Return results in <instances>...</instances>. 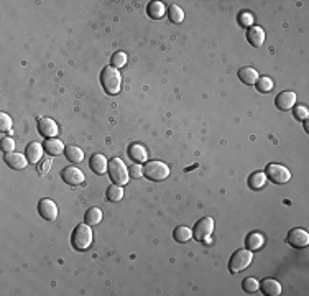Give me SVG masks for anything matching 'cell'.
<instances>
[{"instance_id": "6da1fadb", "label": "cell", "mask_w": 309, "mask_h": 296, "mask_svg": "<svg viewBox=\"0 0 309 296\" xmlns=\"http://www.w3.org/2000/svg\"><path fill=\"white\" fill-rule=\"evenodd\" d=\"M101 82L107 94H110V96L119 94L122 87V76H120L119 69H115L114 66L104 68L101 73Z\"/></svg>"}, {"instance_id": "7a4b0ae2", "label": "cell", "mask_w": 309, "mask_h": 296, "mask_svg": "<svg viewBox=\"0 0 309 296\" xmlns=\"http://www.w3.org/2000/svg\"><path fill=\"white\" fill-rule=\"evenodd\" d=\"M92 239H94L92 227L84 222V224L76 225V229L72 230L71 244L76 250H87L92 245Z\"/></svg>"}, {"instance_id": "3957f363", "label": "cell", "mask_w": 309, "mask_h": 296, "mask_svg": "<svg viewBox=\"0 0 309 296\" xmlns=\"http://www.w3.org/2000/svg\"><path fill=\"white\" fill-rule=\"evenodd\" d=\"M107 171H109V176H110V180L114 181V185L124 186L130 180L129 168L125 166V163L122 161L120 158H112V160L109 161V168H107Z\"/></svg>"}, {"instance_id": "277c9868", "label": "cell", "mask_w": 309, "mask_h": 296, "mask_svg": "<svg viewBox=\"0 0 309 296\" xmlns=\"http://www.w3.org/2000/svg\"><path fill=\"white\" fill-rule=\"evenodd\" d=\"M253 260V252L248 249H240L234 252V255L229 260V270L232 273H240L242 270L248 268Z\"/></svg>"}, {"instance_id": "5b68a950", "label": "cell", "mask_w": 309, "mask_h": 296, "mask_svg": "<svg viewBox=\"0 0 309 296\" xmlns=\"http://www.w3.org/2000/svg\"><path fill=\"white\" fill-rule=\"evenodd\" d=\"M170 175V168L163 161H146L143 166V176L151 181H163Z\"/></svg>"}, {"instance_id": "8992f818", "label": "cell", "mask_w": 309, "mask_h": 296, "mask_svg": "<svg viewBox=\"0 0 309 296\" xmlns=\"http://www.w3.org/2000/svg\"><path fill=\"white\" fill-rule=\"evenodd\" d=\"M212 232H214V219L212 217H203V219H199L196 222V225L193 229V237H194V240L209 242Z\"/></svg>"}, {"instance_id": "52a82bcc", "label": "cell", "mask_w": 309, "mask_h": 296, "mask_svg": "<svg viewBox=\"0 0 309 296\" xmlns=\"http://www.w3.org/2000/svg\"><path fill=\"white\" fill-rule=\"evenodd\" d=\"M265 175L276 185H284V183L291 180V173H289L288 168L283 165H276V163H270L267 170H265Z\"/></svg>"}, {"instance_id": "ba28073f", "label": "cell", "mask_w": 309, "mask_h": 296, "mask_svg": "<svg viewBox=\"0 0 309 296\" xmlns=\"http://www.w3.org/2000/svg\"><path fill=\"white\" fill-rule=\"evenodd\" d=\"M286 242L291 247H294V249H303V247H308V244H309V234L306 230L296 227V229H291L288 232Z\"/></svg>"}, {"instance_id": "9c48e42d", "label": "cell", "mask_w": 309, "mask_h": 296, "mask_svg": "<svg viewBox=\"0 0 309 296\" xmlns=\"http://www.w3.org/2000/svg\"><path fill=\"white\" fill-rule=\"evenodd\" d=\"M38 132L45 138H55L58 135V132H60V127H58V123L53 118L41 117L38 120Z\"/></svg>"}, {"instance_id": "30bf717a", "label": "cell", "mask_w": 309, "mask_h": 296, "mask_svg": "<svg viewBox=\"0 0 309 296\" xmlns=\"http://www.w3.org/2000/svg\"><path fill=\"white\" fill-rule=\"evenodd\" d=\"M38 212L45 221H55L58 217V206L55 201L45 197V199L38 202Z\"/></svg>"}, {"instance_id": "8fae6325", "label": "cell", "mask_w": 309, "mask_h": 296, "mask_svg": "<svg viewBox=\"0 0 309 296\" xmlns=\"http://www.w3.org/2000/svg\"><path fill=\"white\" fill-rule=\"evenodd\" d=\"M61 178L71 186H79L84 183V173L76 166H66L65 170L61 171Z\"/></svg>"}, {"instance_id": "7c38bea8", "label": "cell", "mask_w": 309, "mask_h": 296, "mask_svg": "<svg viewBox=\"0 0 309 296\" xmlns=\"http://www.w3.org/2000/svg\"><path fill=\"white\" fill-rule=\"evenodd\" d=\"M275 104H276V109H279V111H283V112L291 111L294 107V104H296V94L293 91L279 92L276 99H275Z\"/></svg>"}, {"instance_id": "4fadbf2b", "label": "cell", "mask_w": 309, "mask_h": 296, "mask_svg": "<svg viewBox=\"0 0 309 296\" xmlns=\"http://www.w3.org/2000/svg\"><path fill=\"white\" fill-rule=\"evenodd\" d=\"M43 150H45V147H43L41 143H38V142L28 143L27 148H25V156H27L28 163H33V165L40 163L41 156H43Z\"/></svg>"}, {"instance_id": "5bb4252c", "label": "cell", "mask_w": 309, "mask_h": 296, "mask_svg": "<svg viewBox=\"0 0 309 296\" xmlns=\"http://www.w3.org/2000/svg\"><path fill=\"white\" fill-rule=\"evenodd\" d=\"M127 153H129L130 160L135 161V163H146L148 161V151H146V148L141 145V143H132Z\"/></svg>"}, {"instance_id": "9a60e30c", "label": "cell", "mask_w": 309, "mask_h": 296, "mask_svg": "<svg viewBox=\"0 0 309 296\" xmlns=\"http://www.w3.org/2000/svg\"><path fill=\"white\" fill-rule=\"evenodd\" d=\"M5 163L10 168H13V170H25L28 165V160L22 153L10 151V153H5Z\"/></svg>"}, {"instance_id": "2e32d148", "label": "cell", "mask_w": 309, "mask_h": 296, "mask_svg": "<svg viewBox=\"0 0 309 296\" xmlns=\"http://www.w3.org/2000/svg\"><path fill=\"white\" fill-rule=\"evenodd\" d=\"M89 166L96 175H104L107 171V168H109V161H107V158L102 155V153H96V155L91 156Z\"/></svg>"}, {"instance_id": "e0dca14e", "label": "cell", "mask_w": 309, "mask_h": 296, "mask_svg": "<svg viewBox=\"0 0 309 296\" xmlns=\"http://www.w3.org/2000/svg\"><path fill=\"white\" fill-rule=\"evenodd\" d=\"M247 39L248 43L255 48H260L265 43V30L260 27H250L247 28Z\"/></svg>"}, {"instance_id": "ac0fdd59", "label": "cell", "mask_w": 309, "mask_h": 296, "mask_svg": "<svg viewBox=\"0 0 309 296\" xmlns=\"http://www.w3.org/2000/svg\"><path fill=\"white\" fill-rule=\"evenodd\" d=\"M260 290H262L263 295H267V296L281 295V285H279L278 280H273V278H265L262 283H260Z\"/></svg>"}, {"instance_id": "d6986e66", "label": "cell", "mask_w": 309, "mask_h": 296, "mask_svg": "<svg viewBox=\"0 0 309 296\" xmlns=\"http://www.w3.org/2000/svg\"><path fill=\"white\" fill-rule=\"evenodd\" d=\"M43 147H45V150L50 153L51 156H58L61 155V153H65L66 147L63 145V142L60 140V138H46L45 143H43Z\"/></svg>"}, {"instance_id": "ffe728a7", "label": "cell", "mask_w": 309, "mask_h": 296, "mask_svg": "<svg viewBox=\"0 0 309 296\" xmlns=\"http://www.w3.org/2000/svg\"><path fill=\"white\" fill-rule=\"evenodd\" d=\"M258 73L255 71L253 68H248L245 66L242 69H239V79L242 81L243 84H247V86H252V84H255L258 81Z\"/></svg>"}, {"instance_id": "44dd1931", "label": "cell", "mask_w": 309, "mask_h": 296, "mask_svg": "<svg viewBox=\"0 0 309 296\" xmlns=\"http://www.w3.org/2000/svg\"><path fill=\"white\" fill-rule=\"evenodd\" d=\"M267 175H265L263 171H255L252 173V175L248 176V186L252 187V189L258 191L262 189V187H265V185H267Z\"/></svg>"}, {"instance_id": "7402d4cb", "label": "cell", "mask_w": 309, "mask_h": 296, "mask_svg": "<svg viewBox=\"0 0 309 296\" xmlns=\"http://www.w3.org/2000/svg\"><path fill=\"white\" fill-rule=\"evenodd\" d=\"M265 244V237L262 234H258V232H252V234L247 235V240H245V245H247L248 250H260Z\"/></svg>"}, {"instance_id": "603a6c76", "label": "cell", "mask_w": 309, "mask_h": 296, "mask_svg": "<svg viewBox=\"0 0 309 296\" xmlns=\"http://www.w3.org/2000/svg\"><path fill=\"white\" fill-rule=\"evenodd\" d=\"M146 13H148V17H151V18L160 20L165 17L166 7L163 2H150L148 7H146Z\"/></svg>"}, {"instance_id": "cb8c5ba5", "label": "cell", "mask_w": 309, "mask_h": 296, "mask_svg": "<svg viewBox=\"0 0 309 296\" xmlns=\"http://www.w3.org/2000/svg\"><path fill=\"white\" fill-rule=\"evenodd\" d=\"M173 237L176 242H179V244H186V242H189L191 239H193V229H189V227H186V225H179L174 229Z\"/></svg>"}, {"instance_id": "d4e9b609", "label": "cell", "mask_w": 309, "mask_h": 296, "mask_svg": "<svg viewBox=\"0 0 309 296\" xmlns=\"http://www.w3.org/2000/svg\"><path fill=\"white\" fill-rule=\"evenodd\" d=\"M65 156L68 158V161H71V163H81L82 160H84V151H82V148L76 147V145L66 147Z\"/></svg>"}, {"instance_id": "484cf974", "label": "cell", "mask_w": 309, "mask_h": 296, "mask_svg": "<svg viewBox=\"0 0 309 296\" xmlns=\"http://www.w3.org/2000/svg\"><path fill=\"white\" fill-rule=\"evenodd\" d=\"M84 221H86V224H89L91 227L101 224V221H102V211L99 209V207H89V209H87V212H86V216H84Z\"/></svg>"}, {"instance_id": "4316f807", "label": "cell", "mask_w": 309, "mask_h": 296, "mask_svg": "<svg viewBox=\"0 0 309 296\" xmlns=\"http://www.w3.org/2000/svg\"><path fill=\"white\" fill-rule=\"evenodd\" d=\"M105 197H107V201H110V202L122 201V197H124V187H122L120 185L109 186V187H107Z\"/></svg>"}, {"instance_id": "83f0119b", "label": "cell", "mask_w": 309, "mask_h": 296, "mask_svg": "<svg viewBox=\"0 0 309 296\" xmlns=\"http://www.w3.org/2000/svg\"><path fill=\"white\" fill-rule=\"evenodd\" d=\"M168 18H170V22H173V23H181L184 20V12H183V8L178 7V5H170L168 7Z\"/></svg>"}, {"instance_id": "f1b7e54d", "label": "cell", "mask_w": 309, "mask_h": 296, "mask_svg": "<svg viewBox=\"0 0 309 296\" xmlns=\"http://www.w3.org/2000/svg\"><path fill=\"white\" fill-rule=\"evenodd\" d=\"M255 86H257V89L260 92H270L275 86L273 79H270L268 76H260L258 81L255 82Z\"/></svg>"}, {"instance_id": "f546056e", "label": "cell", "mask_w": 309, "mask_h": 296, "mask_svg": "<svg viewBox=\"0 0 309 296\" xmlns=\"http://www.w3.org/2000/svg\"><path fill=\"white\" fill-rule=\"evenodd\" d=\"M127 59H129V56H127L124 51H117L112 54L110 61H112V66H114L115 69H120L127 64Z\"/></svg>"}, {"instance_id": "4dcf8cb0", "label": "cell", "mask_w": 309, "mask_h": 296, "mask_svg": "<svg viewBox=\"0 0 309 296\" xmlns=\"http://www.w3.org/2000/svg\"><path fill=\"white\" fill-rule=\"evenodd\" d=\"M242 288L247 293H257L260 290V281L257 278H245L242 281Z\"/></svg>"}, {"instance_id": "1f68e13d", "label": "cell", "mask_w": 309, "mask_h": 296, "mask_svg": "<svg viewBox=\"0 0 309 296\" xmlns=\"http://www.w3.org/2000/svg\"><path fill=\"white\" fill-rule=\"evenodd\" d=\"M253 23V15L250 12H240L239 13V25L243 28H250Z\"/></svg>"}, {"instance_id": "d6a6232c", "label": "cell", "mask_w": 309, "mask_h": 296, "mask_svg": "<svg viewBox=\"0 0 309 296\" xmlns=\"http://www.w3.org/2000/svg\"><path fill=\"white\" fill-rule=\"evenodd\" d=\"M0 148H2L5 153H10L15 150V140L10 137H2V140H0Z\"/></svg>"}, {"instance_id": "836d02e7", "label": "cell", "mask_w": 309, "mask_h": 296, "mask_svg": "<svg viewBox=\"0 0 309 296\" xmlns=\"http://www.w3.org/2000/svg\"><path fill=\"white\" fill-rule=\"evenodd\" d=\"M12 118L8 113L5 112H2L0 113V130L2 132H7V130H12Z\"/></svg>"}, {"instance_id": "e575fe53", "label": "cell", "mask_w": 309, "mask_h": 296, "mask_svg": "<svg viewBox=\"0 0 309 296\" xmlns=\"http://www.w3.org/2000/svg\"><path fill=\"white\" fill-rule=\"evenodd\" d=\"M293 113H294V117H296L298 120H308L309 109L306 106H296L293 109Z\"/></svg>"}, {"instance_id": "d590c367", "label": "cell", "mask_w": 309, "mask_h": 296, "mask_svg": "<svg viewBox=\"0 0 309 296\" xmlns=\"http://www.w3.org/2000/svg\"><path fill=\"white\" fill-rule=\"evenodd\" d=\"M129 175L130 178H141L143 176V166H141L140 163H134V165H130L129 168Z\"/></svg>"}, {"instance_id": "8d00e7d4", "label": "cell", "mask_w": 309, "mask_h": 296, "mask_svg": "<svg viewBox=\"0 0 309 296\" xmlns=\"http://www.w3.org/2000/svg\"><path fill=\"white\" fill-rule=\"evenodd\" d=\"M51 166H53V160H51V158L41 160L40 163H38V173H40V175H46V173L51 170Z\"/></svg>"}]
</instances>
